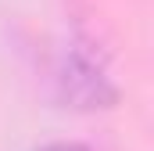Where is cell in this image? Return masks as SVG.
Instances as JSON below:
<instances>
[{
	"mask_svg": "<svg viewBox=\"0 0 154 151\" xmlns=\"http://www.w3.org/2000/svg\"><path fill=\"white\" fill-rule=\"evenodd\" d=\"M54 86H57V101L79 112L111 108L118 101V86L108 76V65L100 50L93 47V40L86 36H72L68 47L61 50L57 69H54Z\"/></svg>",
	"mask_w": 154,
	"mask_h": 151,
	"instance_id": "cell-1",
	"label": "cell"
},
{
	"mask_svg": "<svg viewBox=\"0 0 154 151\" xmlns=\"http://www.w3.org/2000/svg\"><path fill=\"white\" fill-rule=\"evenodd\" d=\"M36 151H90L86 144H75V140H57V144H43Z\"/></svg>",
	"mask_w": 154,
	"mask_h": 151,
	"instance_id": "cell-2",
	"label": "cell"
}]
</instances>
